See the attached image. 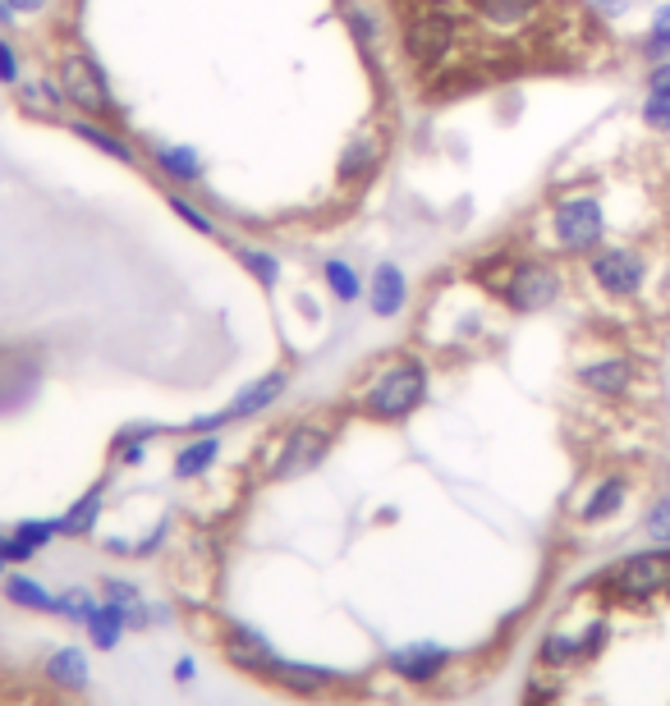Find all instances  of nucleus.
<instances>
[{
    "label": "nucleus",
    "mask_w": 670,
    "mask_h": 706,
    "mask_svg": "<svg viewBox=\"0 0 670 706\" xmlns=\"http://www.w3.org/2000/svg\"><path fill=\"white\" fill-rule=\"evenodd\" d=\"M55 533H60V518H55V524H19V533H14V537H19L28 550H42Z\"/></svg>",
    "instance_id": "31"
},
{
    "label": "nucleus",
    "mask_w": 670,
    "mask_h": 706,
    "mask_svg": "<svg viewBox=\"0 0 670 706\" xmlns=\"http://www.w3.org/2000/svg\"><path fill=\"white\" fill-rule=\"evenodd\" d=\"M648 537H652V541H670V496L652 505V514H648Z\"/></svg>",
    "instance_id": "32"
},
{
    "label": "nucleus",
    "mask_w": 670,
    "mask_h": 706,
    "mask_svg": "<svg viewBox=\"0 0 670 706\" xmlns=\"http://www.w3.org/2000/svg\"><path fill=\"white\" fill-rule=\"evenodd\" d=\"M14 23V6H10V0H0V28H10Z\"/></svg>",
    "instance_id": "38"
},
{
    "label": "nucleus",
    "mask_w": 670,
    "mask_h": 706,
    "mask_svg": "<svg viewBox=\"0 0 670 706\" xmlns=\"http://www.w3.org/2000/svg\"><path fill=\"white\" fill-rule=\"evenodd\" d=\"M175 679H193V661H179L175 665Z\"/></svg>",
    "instance_id": "39"
},
{
    "label": "nucleus",
    "mask_w": 670,
    "mask_h": 706,
    "mask_svg": "<svg viewBox=\"0 0 670 706\" xmlns=\"http://www.w3.org/2000/svg\"><path fill=\"white\" fill-rule=\"evenodd\" d=\"M377 161H381V143H377L373 134H358V138L345 143L335 175H341L345 183H358V179H368V175L377 170Z\"/></svg>",
    "instance_id": "13"
},
{
    "label": "nucleus",
    "mask_w": 670,
    "mask_h": 706,
    "mask_svg": "<svg viewBox=\"0 0 670 706\" xmlns=\"http://www.w3.org/2000/svg\"><path fill=\"white\" fill-rule=\"evenodd\" d=\"M643 125L648 129H670V92H648V102H643Z\"/></svg>",
    "instance_id": "28"
},
{
    "label": "nucleus",
    "mask_w": 670,
    "mask_h": 706,
    "mask_svg": "<svg viewBox=\"0 0 670 706\" xmlns=\"http://www.w3.org/2000/svg\"><path fill=\"white\" fill-rule=\"evenodd\" d=\"M151 157H157L161 175H170V179H179V183L202 179V161H198L193 147H166V143H157V147H151Z\"/></svg>",
    "instance_id": "18"
},
{
    "label": "nucleus",
    "mask_w": 670,
    "mask_h": 706,
    "mask_svg": "<svg viewBox=\"0 0 670 706\" xmlns=\"http://www.w3.org/2000/svg\"><path fill=\"white\" fill-rule=\"evenodd\" d=\"M226 652H230V661L239 665V670H249V674H262L266 665H271V642L258 633V629H230V642H226Z\"/></svg>",
    "instance_id": "14"
},
{
    "label": "nucleus",
    "mask_w": 670,
    "mask_h": 706,
    "mask_svg": "<svg viewBox=\"0 0 670 706\" xmlns=\"http://www.w3.org/2000/svg\"><path fill=\"white\" fill-rule=\"evenodd\" d=\"M262 679H271V684H281V688H290V693H317V688H326L335 674L331 670H322V665H299V661H281V656H271V665L262 670Z\"/></svg>",
    "instance_id": "11"
},
{
    "label": "nucleus",
    "mask_w": 670,
    "mask_h": 706,
    "mask_svg": "<svg viewBox=\"0 0 670 706\" xmlns=\"http://www.w3.org/2000/svg\"><path fill=\"white\" fill-rule=\"evenodd\" d=\"M217 454H221V441H217V436H202V441L185 445V450L175 454V477H198V473H207L211 464H217Z\"/></svg>",
    "instance_id": "19"
},
{
    "label": "nucleus",
    "mask_w": 670,
    "mask_h": 706,
    "mask_svg": "<svg viewBox=\"0 0 670 706\" xmlns=\"http://www.w3.org/2000/svg\"><path fill=\"white\" fill-rule=\"evenodd\" d=\"M239 262L258 275V285H262V289H271V285L281 281V262L271 257V253H262V249H239Z\"/></svg>",
    "instance_id": "27"
},
{
    "label": "nucleus",
    "mask_w": 670,
    "mask_h": 706,
    "mask_svg": "<svg viewBox=\"0 0 670 706\" xmlns=\"http://www.w3.org/2000/svg\"><path fill=\"white\" fill-rule=\"evenodd\" d=\"M129 624V615H125V605H97L93 610V620H87V629H93V637H97V647H115L119 642V629Z\"/></svg>",
    "instance_id": "23"
},
{
    "label": "nucleus",
    "mask_w": 670,
    "mask_h": 706,
    "mask_svg": "<svg viewBox=\"0 0 670 706\" xmlns=\"http://www.w3.org/2000/svg\"><path fill=\"white\" fill-rule=\"evenodd\" d=\"M70 129L78 134V138H87V143H93L97 151H106V157H115V161H125V166H134V147L125 143V138H119V134H111L106 125H102V119H70Z\"/></svg>",
    "instance_id": "17"
},
{
    "label": "nucleus",
    "mask_w": 670,
    "mask_h": 706,
    "mask_svg": "<svg viewBox=\"0 0 670 706\" xmlns=\"http://www.w3.org/2000/svg\"><path fill=\"white\" fill-rule=\"evenodd\" d=\"M648 55H666L670 51V6H661L657 10V19H652V33H648Z\"/></svg>",
    "instance_id": "30"
},
{
    "label": "nucleus",
    "mask_w": 670,
    "mask_h": 706,
    "mask_svg": "<svg viewBox=\"0 0 670 706\" xmlns=\"http://www.w3.org/2000/svg\"><path fill=\"white\" fill-rule=\"evenodd\" d=\"M0 569H6V537H0Z\"/></svg>",
    "instance_id": "40"
},
{
    "label": "nucleus",
    "mask_w": 670,
    "mask_h": 706,
    "mask_svg": "<svg viewBox=\"0 0 670 706\" xmlns=\"http://www.w3.org/2000/svg\"><path fill=\"white\" fill-rule=\"evenodd\" d=\"M281 390H285V372H266L262 381L243 386V390L234 394V404L226 409V413H230V422H234V418H253V413L271 409V404H276V399H281Z\"/></svg>",
    "instance_id": "16"
},
{
    "label": "nucleus",
    "mask_w": 670,
    "mask_h": 706,
    "mask_svg": "<svg viewBox=\"0 0 670 706\" xmlns=\"http://www.w3.org/2000/svg\"><path fill=\"white\" fill-rule=\"evenodd\" d=\"M469 10L478 23L496 28V33H510V28H524L537 19L542 0H469Z\"/></svg>",
    "instance_id": "9"
},
{
    "label": "nucleus",
    "mask_w": 670,
    "mask_h": 706,
    "mask_svg": "<svg viewBox=\"0 0 670 706\" xmlns=\"http://www.w3.org/2000/svg\"><path fill=\"white\" fill-rule=\"evenodd\" d=\"M625 477H606L593 496H588V505H584V524H601V518H611L620 505H625Z\"/></svg>",
    "instance_id": "21"
},
{
    "label": "nucleus",
    "mask_w": 670,
    "mask_h": 706,
    "mask_svg": "<svg viewBox=\"0 0 670 706\" xmlns=\"http://www.w3.org/2000/svg\"><path fill=\"white\" fill-rule=\"evenodd\" d=\"M55 83L65 92V106L78 110L83 119H106V115H119V102L111 83L102 78L97 60L87 51H60V65H55Z\"/></svg>",
    "instance_id": "2"
},
{
    "label": "nucleus",
    "mask_w": 670,
    "mask_h": 706,
    "mask_svg": "<svg viewBox=\"0 0 670 706\" xmlns=\"http://www.w3.org/2000/svg\"><path fill=\"white\" fill-rule=\"evenodd\" d=\"M46 679L60 684V688H83L87 684V661L78 647H65V652H55L46 661Z\"/></svg>",
    "instance_id": "20"
},
{
    "label": "nucleus",
    "mask_w": 670,
    "mask_h": 706,
    "mask_svg": "<svg viewBox=\"0 0 670 706\" xmlns=\"http://www.w3.org/2000/svg\"><path fill=\"white\" fill-rule=\"evenodd\" d=\"M0 83H19V55L6 38H0Z\"/></svg>",
    "instance_id": "33"
},
{
    "label": "nucleus",
    "mask_w": 670,
    "mask_h": 706,
    "mask_svg": "<svg viewBox=\"0 0 670 706\" xmlns=\"http://www.w3.org/2000/svg\"><path fill=\"white\" fill-rule=\"evenodd\" d=\"M390 665H395V674H405L409 684H428V679H437L441 665H446V647H437V642H413V647L395 652Z\"/></svg>",
    "instance_id": "12"
},
{
    "label": "nucleus",
    "mask_w": 670,
    "mask_h": 706,
    "mask_svg": "<svg viewBox=\"0 0 670 706\" xmlns=\"http://www.w3.org/2000/svg\"><path fill=\"white\" fill-rule=\"evenodd\" d=\"M170 211H175V217L179 221H189L198 234H217V221H211V217H202V211L189 202V198H179V193H170Z\"/></svg>",
    "instance_id": "29"
},
{
    "label": "nucleus",
    "mask_w": 670,
    "mask_h": 706,
    "mask_svg": "<svg viewBox=\"0 0 670 706\" xmlns=\"http://www.w3.org/2000/svg\"><path fill=\"white\" fill-rule=\"evenodd\" d=\"M422 399H428V372H422V362L405 358L395 362L390 372L368 390V399H363V413L368 418H381V422H400L409 418Z\"/></svg>",
    "instance_id": "3"
},
{
    "label": "nucleus",
    "mask_w": 670,
    "mask_h": 706,
    "mask_svg": "<svg viewBox=\"0 0 670 706\" xmlns=\"http://www.w3.org/2000/svg\"><path fill=\"white\" fill-rule=\"evenodd\" d=\"M14 6V14H38V10H46V0H10Z\"/></svg>",
    "instance_id": "37"
},
{
    "label": "nucleus",
    "mask_w": 670,
    "mask_h": 706,
    "mask_svg": "<svg viewBox=\"0 0 670 706\" xmlns=\"http://www.w3.org/2000/svg\"><path fill=\"white\" fill-rule=\"evenodd\" d=\"M648 92H670V60H661V65L648 74Z\"/></svg>",
    "instance_id": "35"
},
{
    "label": "nucleus",
    "mask_w": 670,
    "mask_h": 706,
    "mask_svg": "<svg viewBox=\"0 0 670 706\" xmlns=\"http://www.w3.org/2000/svg\"><path fill=\"white\" fill-rule=\"evenodd\" d=\"M601 647H606V624L597 620V624H588V633H584V652H588V656H597Z\"/></svg>",
    "instance_id": "34"
},
{
    "label": "nucleus",
    "mask_w": 670,
    "mask_h": 706,
    "mask_svg": "<svg viewBox=\"0 0 670 706\" xmlns=\"http://www.w3.org/2000/svg\"><path fill=\"white\" fill-rule=\"evenodd\" d=\"M496 289H501V298L510 303L514 313H542V308H552V303L561 298V275L546 262H514Z\"/></svg>",
    "instance_id": "5"
},
{
    "label": "nucleus",
    "mask_w": 670,
    "mask_h": 706,
    "mask_svg": "<svg viewBox=\"0 0 670 706\" xmlns=\"http://www.w3.org/2000/svg\"><path fill=\"white\" fill-rule=\"evenodd\" d=\"M588 271H593V281L606 294H616V298L638 294V289H643V275H648L643 257H638L634 249H601V253H593Z\"/></svg>",
    "instance_id": "7"
},
{
    "label": "nucleus",
    "mask_w": 670,
    "mask_h": 706,
    "mask_svg": "<svg viewBox=\"0 0 670 706\" xmlns=\"http://www.w3.org/2000/svg\"><path fill=\"white\" fill-rule=\"evenodd\" d=\"M405 298H409V281H405V271L395 266V262H381L373 271V281H368V308L377 317H395L405 308Z\"/></svg>",
    "instance_id": "10"
},
{
    "label": "nucleus",
    "mask_w": 670,
    "mask_h": 706,
    "mask_svg": "<svg viewBox=\"0 0 670 706\" xmlns=\"http://www.w3.org/2000/svg\"><path fill=\"white\" fill-rule=\"evenodd\" d=\"M102 496H106V486H93L87 496L60 518V533L65 537H83V533H93V524H97V514H102Z\"/></svg>",
    "instance_id": "22"
},
{
    "label": "nucleus",
    "mask_w": 670,
    "mask_h": 706,
    "mask_svg": "<svg viewBox=\"0 0 670 706\" xmlns=\"http://www.w3.org/2000/svg\"><path fill=\"white\" fill-rule=\"evenodd\" d=\"M542 661H546V665H578V661H588V652H584V637L552 633V637L542 642Z\"/></svg>",
    "instance_id": "26"
},
{
    "label": "nucleus",
    "mask_w": 670,
    "mask_h": 706,
    "mask_svg": "<svg viewBox=\"0 0 670 706\" xmlns=\"http://www.w3.org/2000/svg\"><path fill=\"white\" fill-rule=\"evenodd\" d=\"M331 450V436L322 432V426H294L285 450H281V464H276V477H303L313 473L322 459Z\"/></svg>",
    "instance_id": "8"
},
{
    "label": "nucleus",
    "mask_w": 670,
    "mask_h": 706,
    "mask_svg": "<svg viewBox=\"0 0 670 706\" xmlns=\"http://www.w3.org/2000/svg\"><path fill=\"white\" fill-rule=\"evenodd\" d=\"M606 588L620 601H648L657 592H670V550H648V556H629L606 573Z\"/></svg>",
    "instance_id": "4"
},
{
    "label": "nucleus",
    "mask_w": 670,
    "mask_h": 706,
    "mask_svg": "<svg viewBox=\"0 0 670 706\" xmlns=\"http://www.w3.org/2000/svg\"><path fill=\"white\" fill-rule=\"evenodd\" d=\"M606 234V217H601V202L597 198H565L556 207V239L561 249L569 253H588L597 249Z\"/></svg>",
    "instance_id": "6"
},
{
    "label": "nucleus",
    "mask_w": 670,
    "mask_h": 706,
    "mask_svg": "<svg viewBox=\"0 0 670 706\" xmlns=\"http://www.w3.org/2000/svg\"><path fill=\"white\" fill-rule=\"evenodd\" d=\"M578 381H584L593 394H625L629 381H634V367L625 358H601V362L578 367Z\"/></svg>",
    "instance_id": "15"
},
{
    "label": "nucleus",
    "mask_w": 670,
    "mask_h": 706,
    "mask_svg": "<svg viewBox=\"0 0 670 706\" xmlns=\"http://www.w3.org/2000/svg\"><path fill=\"white\" fill-rule=\"evenodd\" d=\"M6 597L14 605H28V610H60V601L42 588V582H33V578H10L6 582Z\"/></svg>",
    "instance_id": "25"
},
{
    "label": "nucleus",
    "mask_w": 670,
    "mask_h": 706,
    "mask_svg": "<svg viewBox=\"0 0 670 706\" xmlns=\"http://www.w3.org/2000/svg\"><path fill=\"white\" fill-rule=\"evenodd\" d=\"M400 6V42L418 70H446L460 46V14L450 0H395Z\"/></svg>",
    "instance_id": "1"
},
{
    "label": "nucleus",
    "mask_w": 670,
    "mask_h": 706,
    "mask_svg": "<svg viewBox=\"0 0 670 706\" xmlns=\"http://www.w3.org/2000/svg\"><path fill=\"white\" fill-rule=\"evenodd\" d=\"M593 6H597V14H601V19H620V14L634 6V0H593Z\"/></svg>",
    "instance_id": "36"
},
{
    "label": "nucleus",
    "mask_w": 670,
    "mask_h": 706,
    "mask_svg": "<svg viewBox=\"0 0 670 706\" xmlns=\"http://www.w3.org/2000/svg\"><path fill=\"white\" fill-rule=\"evenodd\" d=\"M322 275H326V285H331V294H335V298H341V303H354V298L363 294V281H358V275H354V266H349V262H341V257H326Z\"/></svg>",
    "instance_id": "24"
}]
</instances>
